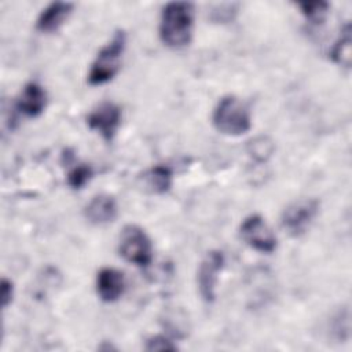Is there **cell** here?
<instances>
[{"instance_id":"cell-1","label":"cell","mask_w":352,"mask_h":352,"mask_svg":"<svg viewBox=\"0 0 352 352\" xmlns=\"http://www.w3.org/2000/svg\"><path fill=\"white\" fill-rule=\"evenodd\" d=\"M194 26V6L187 1L168 3L161 12L160 38L169 48L190 44Z\"/></svg>"},{"instance_id":"cell-2","label":"cell","mask_w":352,"mask_h":352,"mask_svg":"<svg viewBox=\"0 0 352 352\" xmlns=\"http://www.w3.org/2000/svg\"><path fill=\"white\" fill-rule=\"evenodd\" d=\"M125 47L126 33L120 29L113 34L111 40L104 47H102L94 59L88 73V82L91 85H102L114 78L121 67Z\"/></svg>"},{"instance_id":"cell-3","label":"cell","mask_w":352,"mask_h":352,"mask_svg":"<svg viewBox=\"0 0 352 352\" xmlns=\"http://www.w3.org/2000/svg\"><path fill=\"white\" fill-rule=\"evenodd\" d=\"M212 122L220 133L228 136L243 135L252 126L248 107L234 95L223 96L219 100L213 110Z\"/></svg>"},{"instance_id":"cell-4","label":"cell","mask_w":352,"mask_h":352,"mask_svg":"<svg viewBox=\"0 0 352 352\" xmlns=\"http://www.w3.org/2000/svg\"><path fill=\"white\" fill-rule=\"evenodd\" d=\"M118 252L124 260L142 268L148 267L153 260L151 241L146 231L136 224H128L122 228Z\"/></svg>"},{"instance_id":"cell-5","label":"cell","mask_w":352,"mask_h":352,"mask_svg":"<svg viewBox=\"0 0 352 352\" xmlns=\"http://www.w3.org/2000/svg\"><path fill=\"white\" fill-rule=\"evenodd\" d=\"M319 212V201L315 198H302L290 204L282 213L280 224L293 238L304 235L314 223Z\"/></svg>"},{"instance_id":"cell-6","label":"cell","mask_w":352,"mask_h":352,"mask_svg":"<svg viewBox=\"0 0 352 352\" xmlns=\"http://www.w3.org/2000/svg\"><path fill=\"white\" fill-rule=\"evenodd\" d=\"M224 265H226V256L219 249H213L208 252L199 264L198 274H197L198 290L202 300L208 304L216 300V287H217L219 274L223 271Z\"/></svg>"},{"instance_id":"cell-7","label":"cell","mask_w":352,"mask_h":352,"mask_svg":"<svg viewBox=\"0 0 352 352\" xmlns=\"http://www.w3.org/2000/svg\"><path fill=\"white\" fill-rule=\"evenodd\" d=\"M239 234L248 246L260 253H272L276 249V236L260 214L248 216L239 227Z\"/></svg>"},{"instance_id":"cell-8","label":"cell","mask_w":352,"mask_h":352,"mask_svg":"<svg viewBox=\"0 0 352 352\" xmlns=\"http://www.w3.org/2000/svg\"><path fill=\"white\" fill-rule=\"evenodd\" d=\"M121 109L113 102H103L87 117L89 129L98 132L104 142H111L121 124Z\"/></svg>"},{"instance_id":"cell-9","label":"cell","mask_w":352,"mask_h":352,"mask_svg":"<svg viewBox=\"0 0 352 352\" xmlns=\"http://www.w3.org/2000/svg\"><path fill=\"white\" fill-rule=\"evenodd\" d=\"M16 110L29 118L38 117L47 106V92L38 82H28L16 99Z\"/></svg>"},{"instance_id":"cell-10","label":"cell","mask_w":352,"mask_h":352,"mask_svg":"<svg viewBox=\"0 0 352 352\" xmlns=\"http://www.w3.org/2000/svg\"><path fill=\"white\" fill-rule=\"evenodd\" d=\"M125 290V276L116 268H102L96 275V293L103 302L117 301Z\"/></svg>"},{"instance_id":"cell-11","label":"cell","mask_w":352,"mask_h":352,"mask_svg":"<svg viewBox=\"0 0 352 352\" xmlns=\"http://www.w3.org/2000/svg\"><path fill=\"white\" fill-rule=\"evenodd\" d=\"M118 213L116 199L109 194L95 195L84 209L85 219L95 226L111 223Z\"/></svg>"},{"instance_id":"cell-12","label":"cell","mask_w":352,"mask_h":352,"mask_svg":"<svg viewBox=\"0 0 352 352\" xmlns=\"http://www.w3.org/2000/svg\"><path fill=\"white\" fill-rule=\"evenodd\" d=\"M73 11V4L67 1H54L48 4L37 18L36 28L43 33L56 32L69 18Z\"/></svg>"},{"instance_id":"cell-13","label":"cell","mask_w":352,"mask_h":352,"mask_svg":"<svg viewBox=\"0 0 352 352\" xmlns=\"http://www.w3.org/2000/svg\"><path fill=\"white\" fill-rule=\"evenodd\" d=\"M143 179H144L147 188L151 192L165 194L172 187L173 173H172V169L166 165H155L144 173Z\"/></svg>"},{"instance_id":"cell-14","label":"cell","mask_w":352,"mask_h":352,"mask_svg":"<svg viewBox=\"0 0 352 352\" xmlns=\"http://www.w3.org/2000/svg\"><path fill=\"white\" fill-rule=\"evenodd\" d=\"M351 44H352L351 25L346 23L330 51V58L333 59L334 63H337L345 69L351 67V54H352Z\"/></svg>"},{"instance_id":"cell-15","label":"cell","mask_w":352,"mask_h":352,"mask_svg":"<svg viewBox=\"0 0 352 352\" xmlns=\"http://www.w3.org/2000/svg\"><path fill=\"white\" fill-rule=\"evenodd\" d=\"M248 154L257 162L267 161L274 153V143L267 136H257L246 146Z\"/></svg>"},{"instance_id":"cell-16","label":"cell","mask_w":352,"mask_h":352,"mask_svg":"<svg viewBox=\"0 0 352 352\" xmlns=\"http://www.w3.org/2000/svg\"><path fill=\"white\" fill-rule=\"evenodd\" d=\"M297 7L309 22L320 23L327 15L330 6L327 1H311V3H298Z\"/></svg>"},{"instance_id":"cell-17","label":"cell","mask_w":352,"mask_h":352,"mask_svg":"<svg viewBox=\"0 0 352 352\" xmlns=\"http://www.w3.org/2000/svg\"><path fill=\"white\" fill-rule=\"evenodd\" d=\"M94 176V169L88 164L76 165L67 175V184L73 190L82 188Z\"/></svg>"},{"instance_id":"cell-18","label":"cell","mask_w":352,"mask_h":352,"mask_svg":"<svg viewBox=\"0 0 352 352\" xmlns=\"http://www.w3.org/2000/svg\"><path fill=\"white\" fill-rule=\"evenodd\" d=\"M146 351H176L177 345L166 336L162 334H157V336H151L150 338L146 340V345H144Z\"/></svg>"},{"instance_id":"cell-19","label":"cell","mask_w":352,"mask_h":352,"mask_svg":"<svg viewBox=\"0 0 352 352\" xmlns=\"http://www.w3.org/2000/svg\"><path fill=\"white\" fill-rule=\"evenodd\" d=\"M14 297V285L10 279L3 278L1 279V305L3 308H7Z\"/></svg>"}]
</instances>
